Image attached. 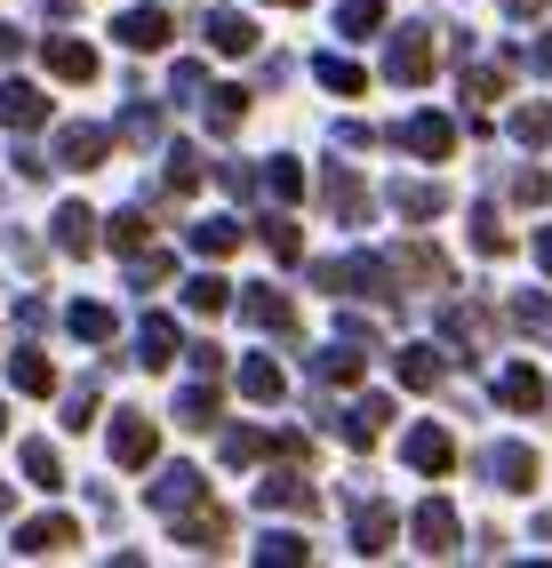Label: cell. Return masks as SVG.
Here are the masks:
<instances>
[{"label":"cell","mask_w":552,"mask_h":568,"mask_svg":"<svg viewBox=\"0 0 552 568\" xmlns=\"http://www.w3.org/2000/svg\"><path fill=\"white\" fill-rule=\"evenodd\" d=\"M313 281H320L328 296H400L385 256H328V264H313Z\"/></svg>","instance_id":"obj_1"},{"label":"cell","mask_w":552,"mask_h":568,"mask_svg":"<svg viewBox=\"0 0 552 568\" xmlns=\"http://www.w3.org/2000/svg\"><path fill=\"white\" fill-rule=\"evenodd\" d=\"M432 64H440L432 24H400V32H392V57H385V72H392L400 89H417V81H432Z\"/></svg>","instance_id":"obj_2"},{"label":"cell","mask_w":552,"mask_h":568,"mask_svg":"<svg viewBox=\"0 0 552 568\" xmlns=\"http://www.w3.org/2000/svg\"><path fill=\"white\" fill-rule=\"evenodd\" d=\"M385 264H392V281H409V288H457L449 256H440V248H425V241H400Z\"/></svg>","instance_id":"obj_3"},{"label":"cell","mask_w":552,"mask_h":568,"mask_svg":"<svg viewBox=\"0 0 552 568\" xmlns=\"http://www.w3.org/2000/svg\"><path fill=\"white\" fill-rule=\"evenodd\" d=\"M153 448H161V425H153L144 408H121V416H113V465L144 473V465H153Z\"/></svg>","instance_id":"obj_4"},{"label":"cell","mask_w":552,"mask_h":568,"mask_svg":"<svg viewBox=\"0 0 552 568\" xmlns=\"http://www.w3.org/2000/svg\"><path fill=\"white\" fill-rule=\"evenodd\" d=\"M481 473L504 488V497H529V488H536V448L529 440H497L489 457H481Z\"/></svg>","instance_id":"obj_5"},{"label":"cell","mask_w":552,"mask_h":568,"mask_svg":"<svg viewBox=\"0 0 552 568\" xmlns=\"http://www.w3.org/2000/svg\"><path fill=\"white\" fill-rule=\"evenodd\" d=\"M176 545H193V552H225V545H233V513L201 497L193 513H176Z\"/></svg>","instance_id":"obj_6"},{"label":"cell","mask_w":552,"mask_h":568,"mask_svg":"<svg viewBox=\"0 0 552 568\" xmlns=\"http://www.w3.org/2000/svg\"><path fill=\"white\" fill-rule=\"evenodd\" d=\"M72 545H81V520H64V513H41V520L17 528V552H24V560H57V552H72Z\"/></svg>","instance_id":"obj_7"},{"label":"cell","mask_w":552,"mask_h":568,"mask_svg":"<svg viewBox=\"0 0 552 568\" xmlns=\"http://www.w3.org/2000/svg\"><path fill=\"white\" fill-rule=\"evenodd\" d=\"M113 41H121V49H136V57H153V49H168V41H176V17H168V9H121Z\"/></svg>","instance_id":"obj_8"},{"label":"cell","mask_w":552,"mask_h":568,"mask_svg":"<svg viewBox=\"0 0 552 568\" xmlns=\"http://www.w3.org/2000/svg\"><path fill=\"white\" fill-rule=\"evenodd\" d=\"M385 425H392V400H385V393H368V400L337 408V440H345V448H377Z\"/></svg>","instance_id":"obj_9"},{"label":"cell","mask_w":552,"mask_h":568,"mask_svg":"<svg viewBox=\"0 0 552 568\" xmlns=\"http://www.w3.org/2000/svg\"><path fill=\"white\" fill-rule=\"evenodd\" d=\"M409 537H417V552H425V560H449V552H457V505L425 497V505H417V520H409Z\"/></svg>","instance_id":"obj_10"},{"label":"cell","mask_w":552,"mask_h":568,"mask_svg":"<svg viewBox=\"0 0 552 568\" xmlns=\"http://www.w3.org/2000/svg\"><path fill=\"white\" fill-rule=\"evenodd\" d=\"M392 136H400V144H409V153H417V161H449V153H457V129H449V121H440V112H409V121H400Z\"/></svg>","instance_id":"obj_11"},{"label":"cell","mask_w":552,"mask_h":568,"mask_svg":"<svg viewBox=\"0 0 552 568\" xmlns=\"http://www.w3.org/2000/svg\"><path fill=\"white\" fill-rule=\"evenodd\" d=\"M104 153H113V129H96V121H72L57 136V169H104Z\"/></svg>","instance_id":"obj_12"},{"label":"cell","mask_w":552,"mask_h":568,"mask_svg":"<svg viewBox=\"0 0 552 568\" xmlns=\"http://www.w3.org/2000/svg\"><path fill=\"white\" fill-rule=\"evenodd\" d=\"M392 209L409 216V224H432L440 209H449V184H440V176H400L392 184Z\"/></svg>","instance_id":"obj_13"},{"label":"cell","mask_w":552,"mask_h":568,"mask_svg":"<svg viewBox=\"0 0 552 568\" xmlns=\"http://www.w3.org/2000/svg\"><path fill=\"white\" fill-rule=\"evenodd\" d=\"M201 497H208V480H201L193 465H168V473L153 480V513H168V520H176V513H193Z\"/></svg>","instance_id":"obj_14"},{"label":"cell","mask_w":552,"mask_h":568,"mask_svg":"<svg viewBox=\"0 0 552 568\" xmlns=\"http://www.w3.org/2000/svg\"><path fill=\"white\" fill-rule=\"evenodd\" d=\"M256 505H265V513H305V520L320 513V497H313V480H305V473H273L265 488H256Z\"/></svg>","instance_id":"obj_15"},{"label":"cell","mask_w":552,"mask_h":568,"mask_svg":"<svg viewBox=\"0 0 552 568\" xmlns=\"http://www.w3.org/2000/svg\"><path fill=\"white\" fill-rule=\"evenodd\" d=\"M241 321H248V328H273V336H288V328H297V305H288L280 288H241Z\"/></svg>","instance_id":"obj_16"},{"label":"cell","mask_w":552,"mask_h":568,"mask_svg":"<svg viewBox=\"0 0 552 568\" xmlns=\"http://www.w3.org/2000/svg\"><path fill=\"white\" fill-rule=\"evenodd\" d=\"M176 353H184L176 321H168V313H144V328H136V368H168Z\"/></svg>","instance_id":"obj_17"},{"label":"cell","mask_w":552,"mask_h":568,"mask_svg":"<svg viewBox=\"0 0 552 568\" xmlns=\"http://www.w3.org/2000/svg\"><path fill=\"white\" fill-rule=\"evenodd\" d=\"M400 457H409L417 473H449V465H457V440H449V425H417Z\"/></svg>","instance_id":"obj_18"},{"label":"cell","mask_w":552,"mask_h":568,"mask_svg":"<svg viewBox=\"0 0 552 568\" xmlns=\"http://www.w3.org/2000/svg\"><path fill=\"white\" fill-rule=\"evenodd\" d=\"M201 32H208V49H216V57H248V49H256V24H248L241 9H208Z\"/></svg>","instance_id":"obj_19"},{"label":"cell","mask_w":552,"mask_h":568,"mask_svg":"<svg viewBox=\"0 0 552 568\" xmlns=\"http://www.w3.org/2000/svg\"><path fill=\"white\" fill-rule=\"evenodd\" d=\"M368 361H377V353L345 336V345H328V353L313 361V385H352V376H368Z\"/></svg>","instance_id":"obj_20"},{"label":"cell","mask_w":552,"mask_h":568,"mask_svg":"<svg viewBox=\"0 0 552 568\" xmlns=\"http://www.w3.org/2000/svg\"><path fill=\"white\" fill-rule=\"evenodd\" d=\"M0 121H9V129H41L49 121V97L32 81H0Z\"/></svg>","instance_id":"obj_21"},{"label":"cell","mask_w":552,"mask_h":568,"mask_svg":"<svg viewBox=\"0 0 552 568\" xmlns=\"http://www.w3.org/2000/svg\"><path fill=\"white\" fill-rule=\"evenodd\" d=\"M352 552H360V560L392 552V505H360V513H352Z\"/></svg>","instance_id":"obj_22"},{"label":"cell","mask_w":552,"mask_h":568,"mask_svg":"<svg viewBox=\"0 0 552 568\" xmlns=\"http://www.w3.org/2000/svg\"><path fill=\"white\" fill-rule=\"evenodd\" d=\"M328 209H337V224H368V184L352 176V169H328Z\"/></svg>","instance_id":"obj_23"},{"label":"cell","mask_w":552,"mask_h":568,"mask_svg":"<svg viewBox=\"0 0 552 568\" xmlns=\"http://www.w3.org/2000/svg\"><path fill=\"white\" fill-rule=\"evenodd\" d=\"M497 400H504V408H512V416H529V408H536V400H544V376H536V368H529V361H512V368H504V376H497Z\"/></svg>","instance_id":"obj_24"},{"label":"cell","mask_w":552,"mask_h":568,"mask_svg":"<svg viewBox=\"0 0 552 568\" xmlns=\"http://www.w3.org/2000/svg\"><path fill=\"white\" fill-rule=\"evenodd\" d=\"M57 248H64V256H89V248H96V216H89L81 201L57 209Z\"/></svg>","instance_id":"obj_25"},{"label":"cell","mask_w":552,"mask_h":568,"mask_svg":"<svg viewBox=\"0 0 552 568\" xmlns=\"http://www.w3.org/2000/svg\"><path fill=\"white\" fill-rule=\"evenodd\" d=\"M49 72L81 89V81H96V49L89 41H49Z\"/></svg>","instance_id":"obj_26"},{"label":"cell","mask_w":552,"mask_h":568,"mask_svg":"<svg viewBox=\"0 0 552 568\" xmlns=\"http://www.w3.org/2000/svg\"><path fill=\"white\" fill-rule=\"evenodd\" d=\"M440 376H449V361H440L432 345H409V353H400V385H409V393H432Z\"/></svg>","instance_id":"obj_27"},{"label":"cell","mask_w":552,"mask_h":568,"mask_svg":"<svg viewBox=\"0 0 552 568\" xmlns=\"http://www.w3.org/2000/svg\"><path fill=\"white\" fill-rule=\"evenodd\" d=\"M248 121V89H208V136H233Z\"/></svg>","instance_id":"obj_28"},{"label":"cell","mask_w":552,"mask_h":568,"mask_svg":"<svg viewBox=\"0 0 552 568\" xmlns=\"http://www.w3.org/2000/svg\"><path fill=\"white\" fill-rule=\"evenodd\" d=\"M24 480H32V488H49V497L64 488V457H57L49 440H24Z\"/></svg>","instance_id":"obj_29"},{"label":"cell","mask_w":552,"mask_h":568,"mask_svg":"<svg viewBox=\"0 0 552 568\" xmlns=\"http://www.w3.org/2000/svg\"><path fill=\"white\" fill-rule=\"evenodd\" d=\"M64 328L81 336V345H113V305H72Z\"/></svg>","instance_id":"obj_30"},{"label":"cell","mask_w":552,"mask_h":568,"mask_svg":"<svg viewBox=\"0 0 552 568\" xmlns=\"http://www.w3.org/2000/svg\"><path fill=\"white\" fill-rule=\"evenodd\" d=\"M9 385H17V393H32V400H41V393H57V368H49L41 353H17V361H9Z\"/></svg>","instance_id":"obj_31"},{"label":"cell","mask_w":552,"mask_h":568,"mask_svg":"<svg viewBox=\"0 0 552 568\" xmlns=\"http://www.w3.org/2000/svg\"><path fill=\"white\" fill-rule=\"evenodd\" d=\"M193 248H201V256H233V248H241V224H233V216H201V224H193Z\"/></svg>","instance_id":"obj_32"},{"label":"cell","mask_w":552,"mask_h":568,"mask_svg":"<svg viewBox=\"0 0 552 568\" xmlns=\"http://www.w3.org/2000/svg\"><path fill=\"white\" fill-rule=\"evenodd\" d=\"M241 393H248V400H265V408H273V400L288 393V376H280L273 361H241Z\"/></svg>","instance_id":"obj_33"},{"label":"cell","mask_w":552,"mask_h":568,"mask_svg":"<svg viewBox=\"0 0 552 568\" xmlns=\"http://www.w3.org/2000/svg\"><path fill=\"white\" fill-rule=\"evenodd\" d=\"M377 24H385V0H345V9H337V32H345V41H368Z\"/></svg>","instance_id":"obj_34"},{"label":"cell","mask_w":552,"mask_h":568,"mask_svg":"<svg viewBox=\"0 0 552 568\" xmlns=\"http://www.w3.org/2000/svg\"><path fill=\"white\" fill-rule=\"evenodd\" d=\"M313 72H320V81L337 89V97H368V72H360V64H345V57H313Z\"/></svg>","instance_id":"obj_35"},{"label":"cell","mask_w":552,"mask_h":568,"mask_svg":"<svg viewBox=\"0 0 552 568\" xmlns=\"http://www.w3.org/2000/svg\"><path fill=\"white\" fill-rule=\"evenodd\" d=\"M176 425L208 433V425H216V393H208V385H184V393H176Z\"/></svg>","instance_id":"obj_36"},{"label":"cell","mask_w":552,"mask_h":568,"mask_svg":"<svg viewBox=\"0 0 552 568\" xmlns=\"http://www.w3.org/2000/svg\"><path fill=\"white\" fill-rule=\"evenodd\" d=\"M184 305H193V313H225V305H233V288L216 281V273H193V281H184Z\"/></svg>","instance_id":"obj_37"},{"label":"cell","mask_w":552,"mask_h":568,"mask_svg":"<svg viewBox=\"0 0 552 568\" xmlns=\"http://www.w3.org/2000/svg\"><path fill=\"white\" fill-rule=\"evenodd\" d=\"M440 328H449L457 345H481V336H489V313H481V305H449V313H440Z\"/></svg>","instance_id":"obj_38"},{"label":"cell","mask_w":552,"mask_h":568,"mask_svg":"<svg viewBox=\"0 0 552 568\" xmlns=\"http://www.w3.org/2000/svg\"><path fill=\"white\" fill-rule=\"evenodd\" d=\"M472 248H481V256H512V233L497 224V209H472Z\"/></svg>","instance_id":"obj_39"},{"label":"cell","mask_w":552,"mask_h":568,"mask_svg":"<svg viewBox=\"0 0 552 568\" xmlns=\"http://www.w3.org/2000/svg\"><path fill=\"white\" fill-rule=\"evenodd\" d=\"M265 193L273 201H305V169L297 161H265Z\"/></svg>","instance_id":"obj_40"},{"label":"cell","mask_w":552,"mask_h":568,"mask_svg":"<svg viewBox=\"0 0 552 568\" xmlns=\"http://www.w3.org/2000/svg\"><path fill=\"white\" fill-rule=\"evenodd\" d=\"M265 248H273L280 264H297V256H305V233H297L288 216H265Z\"/></svg>","instance_id":"obj_41"},{"label":"cell","mask_w":552,"mask_h":568,"mask_svg":"<svg viewBox=\"0 0 552 568\" xmlns=\"http://www.w3.org/2000/svg\"><path fill=\"white\" fill-rule=\"evenodd\" d=\"M144 241H153V224H144V209H121V216H113V248H121V256H136Z\"/></svg>","instance_id":"obj_42"},{"label":"cell","mask_w":552,"mask_h":568,"mask_svg":"<svg viewBox=\"0 0 552 568\" xmlns=\"http://www.w3.org/2000/svg\"><path fill=\"white\" fill-rule=\"evenodd\" d=\"M464 97H472V104L504 97V64H464Z\"/></svg>","instance_id":"obj_43"},{"label":"cell","mask_w":552,"mask_h":568,"mask_svg":"<svg viewBox=\"0 0 552 568\" xmlns=\"http://www.w3.org/2000/svg\"><path fill=\"white\" fill-rule=\"evenodd\" d=\"M256 560H273V568H288V560H305V537H297V528H273V537L256 545Z\"/></svg>","instance_id":"obj_44"},{"label":"cell","mask_w":552,"mask_h":568,"mask_svg":"<svg viewBox=\"0 0 552 568\" xmlns=\"http://www.w3.org/2000/svg\"><path fill=\"white\" fill-rule=\"evenodd\" d=\"M512 136H521V144H544V136H552V104H521V112H512Z\"/></svg>","instance_id":"obj_45"},{"label":"cell","mask_w":552,"mask_h":568,"mask_svg":"<svg viewBox=\"0 0 552 568\" xmlns=\"http://www.w3.org/2000/svg\"><path fill=\"white\" fill-rule=\"evenodd\" d=\"M512 321L529 336H552V296H512Z\"/></svg>","instance_id":"obj_46"},{"label":"cell","mask_w":552,"mask_h":568,"mask_svg":"<svg viewBox=\"0 0 552 568\" xmlns=\"http://www.w3.org/2000/svg\"><path fill=\"white\" fill-rule=\"evenodd\" d=\"M161 184H168V193H201V161H193V153L176 144V153H168V176H161Z\"/></svg>","instance_id":"obj_47"},{"label":"cell","mask_w":552,"mask_h":568,"mask_svg":"<svg viewBox=\"0 0 552 568\" xmlns=\"http://www.w3.org/2000/svg\"><path fill=\"white\" fill-rule=\"evenodd\" d=\"M121 136H129V144H153V136H161V112H153V104H136L129 121L113 129V144H121Z\"/></svg>","instance_id":"obj_48"},{"label":"cell","mask_w":552,"mask_h":568,"mask_svg":"<svg viewBox=\"0 0 552 568\" xmlns=\"http://www.w3.org/2000/svg\"><path fill=\"white\" fill-rule=\"evenodd\" d=\"M64 425H72V433L96 425V385H72V393H64Z\"/></svg>","instance_id":"obj_49"},{"label":"cell","mask_w":552,"mask_h":568,"mask_svg":"<svg viewBox=\"0 0 552 568\" xmlns=\"http://www.w3.org/2000/svg\"><path fill=\"white\" fill-rule=\"evenodd\" d=\"M256 457H265V433H225V465H256Z\"/></svg>","instance_id":"obj_50"},{"label":"cell","mask_w":552,"mask_h":568,"mask_svg":"<svg viewBox=\"0 0 552 568\" xmlns=\"http://www.w3.org/2000/svg\"><path fill=\"white\" fill-rule=\"evenodd\" d=\"M544 193H552L544 169H521V176H512V201H544Z\"/></svg>","instance_id":"obj_51"},{"label":"cell","mask_w":552,"mask_h":568,"mask_svg":"<svg viewBox=\"0 0 552 568\" xmlns=\"http://www.w3.org/2000/svg\"><path fill=\"white\" fill-rule=\"evenodd\" d=\"M337 144H345V153H368V144H377V129H368V121H345Z\"/></svg>","instance_id":"obj_52"},{"label":"cell","mask_w":552,"mask_h":568,"mask_svg":"<svg viewBox=\"0 0 552 568\" xmlns=\"http://www.w3.org/2000/svg\"><path fill=\"white\" fill-rule=\"evenodd\" d=\"M184 353H193V368H201V376H216V368H225V353H216L208 336H201V345H184Z\"/></svg>","instance_id":"obj_53"},{"label":"cell","mask_w":552,"mask_h":568,"mask_svg":"<svg viewBox=\"0 0 552 568\" xmlns=\"http://www.w3.org/2000/svg\"><path fill=\"white\" fill-rule=\"evenodd\" d=\"M497 9H504V17H544L552 0H497Z\"/></svg>","instance_id":"obj_54"},{"label":"cell","mask_w":552,"mask_h":568,"mask_svg":"<svg viewBox=\"0 0 552 568\" xmlns=\"http://www.w3.org/2000/svg\"><path fill=\"white\" fill-rule=\"evenodd\" d=\"M536 264H544V273H552V224H544V233H536Z\"/></svg>","instance_id":"obj_55"},{"label":"cell","mask_w":552,"mask_h":568,"mask_svg":"<svg viewBox=\"0 0 552 568\" xmlns=\"http://www.w3.org/2000/svg\"><path fill=\"white\" fill-rule=\"evenodd\" d=\"M9 513H17V488H9V480H0V520H9Z\"/></svg>","instance_id":"obj_56"},{"label":"cell","mask_w":552,"mask_h":568,"mask_svg":"<svg viewBox=\"0 0 552 568\" xmlns=\"http://www.w3.org/2000/svg\"><path fill=\"white\" fill-rule=\"evenodd\" d=\"M536 64H544V72H552V41H544V49H536Z\"/></svg>","instance_id":"obj_57"},{"label":"cell","mask_w":552,"mask_h":568,"mask_svg":"<svg viewBox=\"0 0 552 568\" xmlns=\"http://www.w3.org/2000/svg\"><path fill=\"white\" fill-rule=\"evenodd\" d=\"M273 9H305V0H273Z\"/></svg>","instance_id":"obj_58"},{"label":"cell","mask_w":552,"mask_h":568,"mask_svg":"<svg viewBox=\"0 0 552 568\" xmlns=\"http://www.w3.org/2000/svg\"><path fill=\"white\" fill-rule=\"evenodd\" d=\"M0 440H9V408H0Z\"/></svg>","instance_id":"obj_59"}]
</instances>
